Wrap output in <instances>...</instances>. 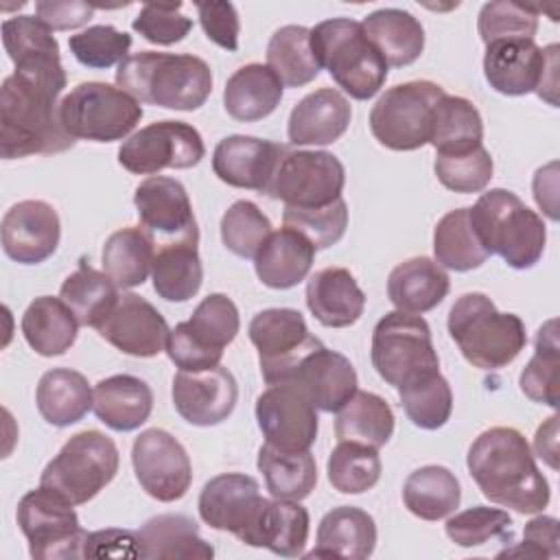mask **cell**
<instances>
[{
    "mask_svg": "<svg viewBox=\"0 0 560 560\" xmlns=\"http://www.w3.org/2000/svg\"><path fill=\"white\" fill-rule=\"evenodd\" d=\"M197 13L201 28L212 44L230 52L238 48L241 20L232 2H197Z\"/></svg>",
    "mask_w": 560,
    "mask_h": 560,
    "instance_id": "cell-58",
    "label": "cell"
},
{
    "mask_svg": "<svg viewBox=\"0 0 560 560\" xmlns=\"http://www.w3.org/2000/svg\"><path fill=\"white\" fill-rule=\"evenodd\" d=\"M330 486L341 494H361L381 479L378 448L361 442H339L326 464Z\"/></svg>",
    "mask_w": 560,
    "mask_h": 560,
    "instance_id": "cell-50",
    "label": "cell"
},
{
    "mask_svg": "<svg viewBox=\"0 0 560 560\" xmlns=\"http://www.w3.org/2000/svg\"><path fill=\"white\" fill-rule=\"evenodd\" d=\"M2 42L9 59L20 72L63 70L59 44L52 31L35 15H13L2 22Z\"/></svg>",
    "mask_w": 560,
    "mask_h": 560,
    "instance_id": "cell-37",
    "label": "cell"
},
{
    "mask_svg": "<svg viewBox=\"0 0 560 560\" xmlns=\"http://www.w3.org/2000/svg\"><path fill=\"white\" fill-rule=\"evenodd\" d=\"M558 518L553 516H536L523 529V542L499 551V558L516 556V558H558L560 542H558Z\"/></svg>",
    "mask_w": 560,
    "mask_h": 560,
    "instance_id": "cell-59",
    "label": "cell"
},
{
    "mask_svg": "<svg viewBox=\"0 0 560 560\" xmlns=\"http://www.w3.org/2000/svg\"><path fill=\"white\" fill-rule=\"evenodd\" d=\"M116 85L138 103L166 109H199L212 92V70L197 55L140 50L116 70Z\"/></svg>",
    "mask_w": 560,
    "mask_h": 560,
    "instance_id": "cell-3",
    "label": "cell"
},
{
    "mask_svg": "<svg viewBox=\"0 0 560 560\" xmlns=\"http://www.w3.org/2000/svg\"><path fill=\"white\" fill-rule=\"evenodd\" d=\"M376 547L374 518L354 505H339L324 514L317 527V547L304 558L365 560Z\"/></svg>",
    "mask_w": 560,
    "mask_h": 560,
    "instance_id": "cell-28",
    "label": "cell"
},
{
    "mask_svg": "<svg viewBox=\"0 0 560 560\" xmlns=\"http://www.w3.org/2000/svg\"><path fill=\"white\" fill-rule=\"evenodd\" d=\"M66 70L9 74L0 88V155L18 160L50 155L74 147L59 118Z\"/></svg>",
    "mask_w": 560,
    "mask_h": 560,
    "instance_id": "cell-1",
    "label": "cell"
},
{
    "mask_svg": "<svg viewBox=\"0 0 560 560\" xmlns=\"http://www.w3.org/2000/svg\"><path fill=\"white\" fill-rule=\"evenodd\" d=\"M287 147L254 136H228L212 153L214 175L234 188H249L265 195Z\"/></svg>",
    "mask_w": 560,
    "mask_h": 560,
    "instance_id": "cell-24",
    "label": "cell"
},
{
    "mask_svg": "<svg viewBox=\"0 0 560 560\" xmlns=\"http://www.w3.org/2000/svg\"><path fill=\"white\" fill-rule=\"evenodd\" d=\"M247 332L258 350L260 374L267 385L287 383L300 361L324 346L311 335L295 308H265L252 317Z\"/></svg>",
    "mask_w": 560,
    "mask_h": 560,
    "instance_id": "cell-14",
    "label": "cell"
},
{
    "mask_svg": "<svg viewBox=\"0 0 560 560\" xmlns=\"http://www.w3.org/2000/svg\"><path fill=\"white\" fill-rule=\"evenodd\" d=\"M131 28L151 44L171 46L182 42L190 33L192 20L182 13V2H175V4L149 2L133 18Z\"/></svg>",
    "mask_w": 560,
    "mask_h": 560,
    "instance_id": "cell-57",
    "label": "cell"
},
{
    "mask_svg": "<svg viewBox=\"0 0 560 560\" xmlns=\"http://www.w3.org/2000/svg\"><path fill=\"white\" fill-rule=\"evenodd\" d=\"M311 48L332 81L352 98H372L387 79V61L368 39L361 22L330 18L311 28Z\"/></svg>",
    "mask_w": 560,
    "mask_h": 560,
    "instance_id": "cell-6",
    "label": "cell"
},
{
    "mask_svg": "<svg viewBox=\"0 0 560 560\" xmlns=\"http://www.w3.org/2000/svg\"><path fill=\"white\" fill-rule=\"evenodd\" d=\"M448 289V273L427 256L402 260L389 271L387 278L389 302L396 306V311L411 315H422L442 304Z\"/></svg>",
    "mask_w": 560,
    "mask_h": 560,
    "instance_id": "cell-30",
    "label": "cell"
},
{
    "mask_svg": "<svg viewBox=\"0 0 560 560\" xmlns=\"http://www.w3.org/2000/svg\"><path fill=\"white\" fill-rule=\"evenodd\" d=\"M370 354L376 374L394 387H400L420 374L440 370L427 319L402 311L385 313L376 322Z\"/></svg>",
    "mask_w": 560,
    "mask_h": 560,
    "instance_id": "cell-10",
    "label": "cell"
},
{
    "mask_svg": "<svg viewBox=\"0 0 560 560\" xmlns=\"http://www.w3.org/2000/svg\"><path fill=\"white\" fill-rule=\"evenodd\" d=\"M96 418L120 433L140 429L153 411L151 387L131 374H114L94 385Z\"/></svg>",
    "mask_w": 560,
    "mask_h": 560,
    "instance_id": "cell-31",
    "label": "cell"
},
{
    "mask_svg": "<svg viewBox=\"0 0 560 560\" xmlns=\"http://www.w3.org/2000/svg\"><path fill=\"white\" fill-rule=\"evenodd\" d=\"M96 330L116 350L140 359H151L166 350L171 332L164 315L136 293L118 295L114 308Z\"/></svg>",
    "mask_w": 560,
    "mask_h": 560,
    "instance_id": "cell-20",
    "label": "cell"
},
{
    "mask_svg": "<svg viewBox=\"0 0 560 560\" xmlns=\"http://www.w3.org/2000/svg\"><path fill=\"white\" fill-rule=\"evenodd\" d=\"M396 389L400 407L416 427L435 431L448 422L453 411V392L440 370L420 374Z\"/></svg>",
    "mask_w": 560,
    "mask_h": 560,
    "instance_id": "cell-49",
    "label": "cell"
},
{
    "mask_svg": "<svg viewBox=\"0 0 560 560\" xmlns=\"http://www.w3.org/2000/svg\"><path fill=\"white\" fill-rule=\"evenodd\" d=\"M133 206L140 217V228L153 241L155 249L184 241L199 243L192 203L182 182L164 175H151L138 184Z\"/></svg>",
    "mask_w": 560,
    "mask_h": 560,
    "instance_id": "cell-18",
    "label": "cell"
},
{
    "mask_svg": "<svg viewBox=\"0 0 560 560\" xmlns=\"http://www.w3.org/2000/svg\"><path fill=\"white\" fill-rule=\"evenodd\" d=\"M556 168H558V164L551 162V164L538 168L536 175H534V199H536L538 208L545 210V214L551 221H558V212H556Z\"/></svg>",
    "mask_w": 560,
    "mask_h": 560,
    "instance_id": "cell-62",
    "label": "cell"
},
{
    "mask_svg": "<svg viewBox=\"0 0 560 560\" xmlns=\"http://www.w3.org/2000/svg\"><path fill=\"white\" fill-rule=\"evenodd\" d=\"M18 525L28 540V553L35 560L83 558L88 532L68 499L39 486L28 490L15 512Z\"/></svg>",
    "mask_w": 560,
    "mask_h": 560,
    "instance_id": "cell-12",
    "label": "cell"
},
{
    "mask_svg": "<svg viewBox=\"0 0 560 560\" xmlns=\"http://www.w3.org/2000/svg\"><path fill=\"white\" fill-rule=\"evenodd\" d=\"M197 241L171 243L155 249L151 280L155 293L166 302H186L195 298L203 282V267Z\"/></svg>",
    "mask_w": 560,
    "mask_h": 560,
    "instance_id": "cell-38",
    "label": "cell"
},
{
    "mask_svg": "<svg viewBox=\"0 0 560 560\" xmlns=\"http://www.w3.org/2000/svg\"><path fill=\"white\" fill-rule=\"evenodd\" d=\"M429 144L435 155L466 153L483 144V120L475 103L464 96L444 94L433 112Z\"/></svg>",
    "mask_w": 560,
    "mask_h": 560,
    "instance_id": "cell-40",
    "label": "cell"
},
{
    "mask_svg": "<svg viewBox=\"0 0 560 560\" xmlns=\"http://www.w3.org/2000/svg\"><path fill=\"white\" fill-rule=\"evenodd\" d=\"M361 26L392 68L413 63L424 50V28L409 11L376 9L363 18Z\"/></svg>",
    "mask_w": 560,
    "mask_h": 560,
    "instance_id": "cell-35",
    "label": "cell"
},
{
    "mask_svg": "<svg viewBox=\"0 0 560 560\" xmlns=\"http://www.w3.org/2000/svg\"><path fill=\"white\" fill-rule=\"evenodd\" d=\"M306 306L326 328H348L363 315L365 293L343 267L315 271L306 282Z\"/></svg>",
    "mask_w": 560,
    "mask_h": 560,
    "instance_id": "cell-27",
    "label": "cell"
},
{
    "mask_svg": "<svg viewBox=\"0 0 560 560\" xmlns=\"http://www.w3.org/2000/svg\"><path fill=\"white\" fill-rule=\"evenodd\" d=\"M352 118L350 101L332 88L306 94L289 114V142L295 147H324L339 140Z\"/></svg>",
    "mask_w": 560,
    "mask_h": 560,
    "instance_id": "cell-26",
    "label": "cell"
},
{
    "mask_svg": "<svg viewBox=\"0 0 560 560\" xmlns=\"http://www.w3.org/2000/svg\"><path fill=\"white\" fill-rule=\"evenodd\" d=\"M39 416L52 427H70L94 407V389L88 378L70 368H52L42 374L35 392Z\"/></svg>",
    "mask_w": 560,
    "mask_h": 560,
    "instance_id": "cell-34",
    "label": "cell"
},
{
    "mask_svg": "<svg viewBox=\"0 0 560 560\" xmlns=\"http://www.w3.org/2000/svg\"><path fill=\"white\" fill-rule=\"evenodd\" d=\"M155 245L142 228H122L103 245V271L118 289L140 287L151 273Z\"/></svg>",
    "mask_w": 560,
    "mask_h": 560,
    "instance_id": "cell-43",
    "label": "cell"
},
{
    "mask_svg": "<svg viewBox=\"0 0 560 560\" xmlns=\"http://www.w3.org/2000/svg\"><path fill=\"white\" fill-rule=\"evenodd\" d=\"M343 184L346 168L337 155L287 149L265 195L293 208H319L339 199Z\"/></svg>",
    "mask_w": 560,
    "mask_h": 560,
    "instance_id": "cell-13",
    "label": "cell"
},
{
    "mask_svg": "<svg viewBox=\"0 0 560 560\" xmlns=\"http://www.w3.org/2000/svg\"><path fill=\"white\" fill-rule=\"evenodd\" d=\"M282 81L269 66L247 63L234 70L223 90L225 112L238 122L262 120L282 101Z\"/></svg>",
    "mask_w": 560,
    "mask_h": 560,
    "instance_id": "cell-33",
    "label": "cell"
},
{
    "mask_svg": "<svg viewBox=\"0 0 560 560\" xmlns=\"http://www.w3.org/2000/svg\"><path fill=\"white\" fill-rule=\"evenodd\" d=\"M444 532L457 547H479L494 538L512 542V516L499 508L472 505L453 514L446 521Z\"/></svg>",
    "mask_w": 560,
    "mask_h": 560,
    "instance_id": "cell-53",
    "label": "cell"
},
{
    "mask_svg": "<svg viewBox=\"0 0 560 560\" xmlns=\"http://www.w3.org/2000/svg\"><path fill=\"white\" fill-rule=\"evenodd\" d=\"M282 223L284 228H291L300 232L304 238H308L315 245V249H326L346 234L348 206L343 197L319 208L284 206Z\"/></svg>",
    "mask_w": 560,
    "mask_h": 560,
    "instance_id": "cell-54",
    "label": "cell"
},
{
    "mask_svg": "<svg viewBox=\"0 0 560 560\" xmlns=\"http://www.w3.org/2000/svg\"><path fill=\"white\" fill-rule=\"evenodd\" d=\"M59 298L74 313L79 326L96 328L114 308L118 300V287L105 271H96L81 260L79 269L63 280Z\"/></svg>",
    "mask_w": 560,
    "mask_h": 560,
    "instance_id": "cell-45",
    "label": "cell"
},
{
    "mask_svg": "<svg viewBox=\"0 0 560 560\" xmlns=\"http://www.w3.org/2000/svg\"><path fill=\"white\" fill-rule=\"evenodd\" d=\"M120 455L114 440L96 429L72 435L46 464L39 486L68 499L72 505L92 501L118 472Z\"/></svg>",
    "mask_w": 560,
    "mask_h": 560,
    "instance_id": "cell-7",
    "label": "cell"
},
{
    "mask_svg": "<svg viewBox=\"0 0 560 560\" xmlns=\"http://www.w3.org/2000/svg\"><path fill=\"white\" fill-rule=\"evenodd\" d=\"M315 252V245L300 232L280 228L269 234L254 256L256 276L269 289H293L308 276Z\"/></svg>",
    "mask_w": 560,
    "mask_h": 560,
    "instance_id": "cell-29",
    "label": "cell"
},
{
    "mask_svg": "<svg viewBox=\"0 0 560 560\" xmlns=\"http://www.w3.org/2000/svg\"><path fill=\"white\" fill-rule=\"evenodd\" d=\"M308 525V510L300 501L273 499L267 503L256 547H265L282 558H298L304 553Z\"/></svg>",
    "mask_w": 560,
    "mask_h": 560,
    "instance_id": "cell-47",
    "label": "cell"
},
{
    "mask_svg": "<svg viewBox=\"0 0 560 560\" xmlns=\"http://www.w3.org/2000/svg\"><path fill=\"white\" fill-rule=\"evenodd\" d=\"M131 464L142 490L162 503L182 499L192 483V466L184 444L158 427L133 440Z\"/></svg>",
    "mask_w": 560,
    "mask_h": 560,
    "instance_id": "cell-17",
    "label": "cell"
},
{
    "mask_svg": "<svg viewBox=\"0 0 560 560\" xmlns=\"http://www.w3.org/2000/svg\"><path fill=\"white\" fill-rule=\"evenodd\" d=\"M534 453L547 462L549 468H558V413L547 418L534 435Z\"/></svg>",
    "mask_w": 560,
    "mask_h": 560,
    "instance_id": "cell-63",
    "label": "cell"
},
{
    "mask_svg": "<svg viewBox=\"0 0 560 560\" xmlns=\"http://www.w3.org/2000/svg\"><path fill=\"white\" fill-rule=\"evenodd\" d=\"M271 232L267 214L247 199L234 201L221 219V241L238 258H254Z\"/></svg>",
    "mask_w": 560,
    "mask_h": 560,
    "instance_id": "cell-51",
    "label": "cell"
},
{
    "mask_svg": "<svg viewBox=\"0 0 560 560\" xmlns=\"http://www.w3.org/2000/svg\"><path fill=\"white\" fill-rule=\"evenodd\" d=\"M256 420L267 444L287 453L308 451L317 440V409L291 383L269 385L256 398Z\"/></svg>",
    "mask_w": 560,
    "mask_h": 560,
    "instance_id": "cell-19",
    "label": "cell"
},
{
    "mask_svg": "<svg viewBox=\"0 0 560 560\" xmlns=\"http://www.w3.org/2000/svg\"><path fill=\"white\" fill-rule=\"evenodd\" d=\"M267 503L269 499L260 494V486L254 477L223 472L201 488L197 505L206 525L219 532H230L241 542L256 547Z\"/></svg>",
    "mask_w": 560,
    "mask_h": 560,
    "instance_id": "cell-16",
    "label": "cell"
},
{
    "mask_svg": "<svg viewBox=\"0 0 560 560\" xmlns=\"http://www.w3.org/2000/svg\"><path fill=\"white\" fill-rule=\"evenodd\" d=\"M446 92L433 81L398 83L370 109V131L378 144L392 151H416L429 144L433 112Z\"/></svg>",
    "mask_w": 560,
    "mask_h": 560,
    "instance_id": "cell-9",
    "label": "cell"
},
{
    "mask_svg": "<svg viewBox=\"0 0 560 560\" xmlns=\"http://www.w3.org/2000/svg\"><path fill=\"white\" fill-rule=\"evenodd\" d=\"M206 155L201 133L184 120H158L131 133L118 149V162L133 175L164 168H192Z\"/></svg>",
    "mask_w": 560,
    "mask_h": 560,
    "instance_id": "cell-15",
    "label": "cell"
},
{
    "mask_svg": "<svg viewBox=\"0 0 560 560\" xmlns=\"http://www.w3.org/2000/svg\"><path fill=\"white\" fill-rule=\"evenodd\" d=\"M140 558L188 560L212 558L214 549L199 536V525L186 514H158L138 529Z\"/></svg>",
    "mask_w": 560,
    "mask_h": 560,
    "instance_id": "cell-32",
    "label": "cell"
},
{
    "mask_svg": "<svg viewBox=\"0 0 560 560\" xmlns=\"http://www.w3.org/2000/svg\"><path fill=\"white\" fill-rule=\"evenodd\" d=\"M0 236L2 249L11 260L20 265H39L59 247V214L42 199L18 201L4 212Z\"/></svg>",
    "mask_w": 560,
    "mask_h": 560,
    "instance_id": "cell-21",
    "label": "cell"
},
{
    "mask_svg": "<svg viewBox=\"0 0 560 560\" xmlns=\"http://www.w3.org/2000/svg\"><path fill=\"white\" fill-rule=\"evenodd\" d=\"M394 433V411L374 392H354L337 411L335 435L339 442H361L381 448Z\"/></svg>",
    "mask_w": 560,
    "mask_h": 560,
    "instance_id": "cell-41",
    "label": "cell"
},
{
    "mask_svg": "<svg viewBox=\"0 0 560 560\" xmlns=\"http://www.w3.org/2000/svg\"><path fill=\"white\" fill-rule=\"evenodd\" d=\"M241 328L236 304L225 293L206 295L188 322H179L166 339L168 359L186 372L210 370L221 363Z\"/></svg>",
    "mask_w": 560,
    "mask_h": 560,
    "instance_id": "cell-11",
    "label": "cell"
},
{
    "mask_svg": "<svg viewBox=\"0 0 560 560\" xmlns=\"http://www.w3.org/2000/svg\"><path fill=\"white\" fill-rule=\"evenodd\" d=\"M433 254L440 267L459 273L472 271L486 262L488 254L470 225L468 208H455L438 221L433 230Z\"/></svg>",
    "mask_w": 560,
    "mask_h": 560,
    "instance_id": "cell-46",
    "label": "cell"
},
{
    "mask_svg": "<svg viewBox=\"0 0 560 560\" xmlns=\"http://www.w3.org/2000/svg\"><path fill=\"white\" fill-rule=\"evenodd\" d=\"M22 335L39 357H61L74 341L79 322L61 298H35L22 315Z\"/></svg>",
    "mask_w": 560,
    "mask_h": 560,
    "instance_id": "cell-36",
    "label": "cell"
},
{
    "mask_svg": "<svg viewBox=\"0 0 560 560\" xmlns=\"http://www.w3.org/2000/svg\"><path fill=\"white\" fill-rule=\"evenodd\" d=\"M435 177L440 184L453 192H481L492 179V155L481 144L466 153H451V155H435L433 164Z\"/></svg>",
    "mask_w": 560,
    "mask_h": 560,
    "instance_id": "cell-56",
    "label": "cell"
},
{
    "mask_svg": "<svg viewBox=\"0 0 560 560\" xmlns=\"http://www.w3.org/2000/svg\"><path fill=\"white\" fill-rule=\"evenodd\" d=\"M96 7L88 2H55V0H39L35 2V18L46 24L50 31H70L81 28L94 18Z\"/></svg>",
    "mask_w": 560,
    "mask_h": 560,
    "instance_id": "cell-61",
    "label": "cell"
},
{
    "mask_svg": "<svg viewBox=\"0 0 560 560\" xmlns=\"http://www.w3.org/2000/svg\"><path fill=\"white\" fill-rule=\"evenodd\" d=\"M83 558H140L138 532L116 527L90 532L85 538Z\"/></svg>",
    "mask_w": 560,
    "mask_h": 560,
    "instance_id": "cell-60",
    "label": "cell"
},
{
    "mask_svg": "<svg viewBox=\"0 0 560 560\" xmlns=\"http://www.w3.org/2000/svg\"><path fill=\"white\" fill-rule=\"evenodd\" d=\"M538 7L497 0L486 2L477 18V31L483 44L499 39H534L538 31Z\"/></svg>",
    "mask_w": 560,
    "mask_h": 560,
    "instance_id": "cell-52",
    "label": "cell"
},
{
    "mask_svg": "<svg viewBox=\"0 0 560 560\" xmlns=\"http://www.w3.org/2000/svg\"><path fill=\"white\" fill-rule=\"evenodd\" d=\"M287 383L295 385L317 411L337 413L357 392V372L348 357L319 346L300 361Z\"/></svg>",
    "mask_w": 560,
    "mask_h": 560,
    "instance_id": "cell-25",
    "label": "cell"
},
{
    "mask_svg": "<svg viewBox=\"0 0 560 560\" xmlns=\"http://www.w3.org/2000/svg\"><path fill=\"white\" fill-rule=\"evenodd\" d=\"M68 46L81 66L105 70L116 63H122L129 57L131 35L109 24H96L88 26L77 35H70Z\"/></svg>",
    "mask_w": 560,
    "mask_h": 560,
    "instance_id": "cell-55",
    "label": "cell"
},
{
    "mask_svg": "<svg viewBox=\"0 0 560 560\" xmlns=\"http://www.w3.org/2000/svg\"><path fill=\"white\" fill-rule=\"evenodd\" d=\"M267 66L287 88H302L315 81L322 68L311 48V28L300 24L280 26L267 44Z\"/></svg>",
    "mask_w": 560,
    "mask_h": 560,
    "instance_id": "cell-44",
    "label": "cell"
},
{
    "mask_svg": "<svg viewBox=\"0 0 560 560\" xmlns=\"http://www.w3.org/2000/svg\"><path fill=\"white\" fill-rule=\"evenodd\" d=\"M256 464L273 499L302 501L315 490L317 464L311 451L287 453L265 442L258 451Z\"/></svg>",
    "mask_w": 560,
    "mask_h": 560,
    "instance_id": "cell-42",
    "label": "cell"
},
{
    "mask_svg": "<svg viewBox=\"0 0 560 560\" xmlns=\"http://www.w3.org/2000/svg\"><path fill=\"white\" fill-rule=\"evenodd\" d=\"M466 466L490 503L518 514H538L549 505V483L518 429L492 427L479 433L468 448Z\"/></svg>",
    "mask_w": 560,
    "mask_h": 560,
    "instance_id": "cell-2",
    "label": "cell"
},
{
    "mask_svg": "<svg viewBox=\"0 0 560 560\" xmlns=\"http://www.w3.org/2000/svg\"><path fill=\"white\" fill-rule=\"evenodd\" d=\"M238 400L236 378L228 368L186 372L173 378L175 411L192 427H214L228 420Z\"/></svg>",
    "mask_w": 560,
    "mask_h": 560,
    "instance_id": "cell-22",
    "label": "cell"
},
{
    "mask_svg": "<svg viewBox=\"0 0 560 560\" xmlns=\"http://www.w3.org/2000/svg\"><path fill=\"white\" fill-rule=\"evenodd\" d=\"M558 55V44L540 48L534 39H499L486 44L483 77L488 85L505 96L536 92L542 74Z\"/></svg>",
    "mask_w": 560,
    "mask_h": 560,
    "instance_id": "cell-23",
    "label": "cell"
},
{
    "mask_svg": "<svg viewBox=\"0 0 560 560\" xmlns=\"http://www.w3.org/2000/svg\"><path fill=\"white\" fill-rule=\"evenodd\" d=\"M558 374H560V343L558 322H545L534 339V357L523 368L518 385L521 392L534 400L558 409Z\"/></svg>",
    "mask_w": 560,
    "mask_h": 560,
    "instance_id": "cell-48",
    "label": "cell"
},
{
    "mask_svg": "<svg viewBox=\"0 0 560 560\" xmlns=\"http://www.w3.org/2000/svg\"><path fill=\"white\" fill-rule=\"evenodd\" d=\"M142 114V105L131 94L103 81H83L59 103L61 125L74 140H122L136 129Z\"/></svg>",
    "mask_w": 560,
    "mask_h": 560,
    "instance_id": "cell-8",
    "label": "cell"
},
{
    "mask_svg": "<svg viewBox=\"0 0 560 560\" xmlns=\"http://www.w3.org/2000/svg\"><path fill=\"white\" fill-rule=\"evenodd\" d=\"M468 219L486 254L501 256L512 269H532L542 258L545 221L512 190L490 188L468 208Z\"/></svg>",
    "mask_w": 560,
    "mask_h": 560,
    "instance_id": "cell-4",
    "label": "cell"
},
{
    "mask_svg": "<svg viewBox=\"0 0 560 560\" xmlns=\"http://www.w3.org/2000/svg\"><path fill=\"white\" fill-rule=\"evenodd\" d=\"M448 335L464 359L479 370L510 365L527 343L525 324L514 313L497 311L486 293H464L448 311Z\"/></svg>",
    "mask_w": 560,
    "mask_h": 560,
    "instance_id": "cell-5",
    "label": "cell"
},
{
    "mask_svg": "<svg viewBox=\"0 0 560 560\" xmlns=\"http://www.w3.org/2000/svg\"><path fill=\"white\" fill-rule=\"evenodd\" d=\"M402 501L413 516L422 521H440L457 510L462 486L446 466H420L405 479Z\"/></svg>",
    "mask_w": 560,
    "mask_h": 560,
    "instance_id": "cell-39",
    "label": "cell"
}]
</instances>
